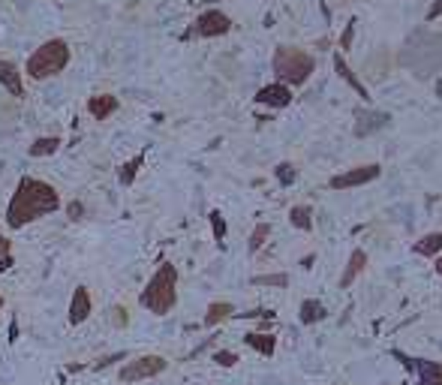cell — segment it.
I'll return each instance as SVG.
<instances>
[{
  "instance_id": "38",
  "label": "cell",
  "mask_w": 442,
  "mask_h": 385,
  "mask_svg": "<svg viewBox=\"0 0 442 385\" xmlns=\"http://www.w3.org/2000/svg\"><path fill=\"white\" fill-rule=\"evenodd\" d=\"M436 96H439V100H442V79L436 81Z\"/></svg>"
},
{
  "instance_id": "20",
  "label": "cell",
  "mask_w": 442,
  "mask_h": 385,
  "mask_svg": "<svg viewBox=\"0 0 442 385\" xmlns=\"http://www.w3.org/2000/svg\"><path fill=\"white\" fill-rule=\"evenodd\" d=\"M325 316H328V310H325L322 301H316V298L301 301V322L304 325H316V322H322Z\"/></svg>"
},
{
  "instance_id": "32",
  "label": "cell",
  "mask_w": 442,
  "mask_h": 385,
  "mask_svg": "<svg viewBox=\"0 0 442 385\" xmlns=\"http://www.w3.org/2000/svg\"><path fill=\"white\" fill-rule=\"evenodd\" d=\"M121 358H123V352H114V355H106V358H99V362H97L94 367H97V371H99V367H108V364H112V362H121Z\"/></svg>"
},
{
  "instance_id": "36",
  "label": "cell",
  "mask_w": 442,
  "mask_h": 385,
  "mask_svg": "<svg viewBox=\"0 0 442 385\" xmlns=\"http://www.w3.org/2000/svg\"><path fill=\"white\" fill-rule=\"evenodd\" d=\"M6 268H12V256H3V259H0V274H3Z\"/></svg>"
},
{
  "instance_id": "9",
  "label": "cell",
  "mask_w": 442,
  "mask_h": 385,
  "mask_svg": "<svg viewBox=\"0 0 442 385\" xmlns=\"http://www.w3.org/2000/svg\"><path fill=\"white\" fill-rule=\"evenodd\" d=\"M229 30H232V19L226 12H220V10H205L193 24V34L205 37V39L223 37V34H229Z\"/></svg>"
},
{
  "instance_id": "11",
  "label": "cell",
  "mask_w": 442,
  "mask_h": 385,
  "mask_svg": "<svg viewBox=\"0 0 442 385\" xmlns=\"http://www.w3.org/2000/svg\"><path fill=\"white\" fill-rule=\"evenodd\" d=\"M90 313H94V301H90L88 286H76L72 301H70V322L72 325H81V322H88Z\"/></svg>"
},
{
  "instance_id": "26",
  "label": "cell",
  "mask_w": 442,
  "mask_h": 385,
  "mask_svg": "<svg viewBox=\"0 0 442 385\" xmlns=\"http://www.w3.org/2000/svg\"><path fill=\"white\" fill-rule=\"evenodd\" d=\"M274 175H277L280 187H292V184H295V178H298V171H295V166H292V163H280Z\"/></svg>"
},
{
  "instance_id": "29",
  "label": "cell",
  "mask_w": 442,
  "mask_h": 385,
  "mask_svg": "<svg viewBox=\"0 0 442 385\" xmlns=\"http://www.w3.org/2000/svg\"><path fill=\"white\" fill-rule=\"evenodd\" d=\"M352 39H355V21H349L343 28V34H340V52H349V48H352Z\"/></svg>"
},
{
  "instance_id": "24",
  "label": "cell",
  "mask_w": 442,
  "mask_h": 385,
  "mask_svg": "<svg viewBox=\"0 0 442 385\" xmlns=\"http://www.w3.org/2000/svg\"><path fill=\"white\" fill-rule=\"evenodd\" d=\"M141 160H145V157H141V154H139V157H132L130 163H123V166H121L118 178H121V184H123V187H130L132 181H136V175H139V166H141Z\"/></svg>"
},
{
  "instance_id": "39",
  "label": "cell",
  "mask_w": 442,
  "mask_h": 385,
  "mask_svg": "<svg viewBox=\"0 0 442 385\" xmlns=\"http://www.w3.org/2000/svg\"><path fill=\"white\" fill-rule=\"evenodd\" d=\"M3 304H6V301H3V295H0V310H3Z\"/></svg>"
},
{
  "instance_id": "25",
  "label": "cell",
  "mask_w": 442,
  "mask_h": 385,
  "mask_svg": "<svg viewBox=\"0 0 442 385\" xmlns=\"http://www.w3.org/2000/svg\"><path fill=\"white\" fill-rule=\"evenodd\" d=\"M253 286H280V289H286L289 277L286 274H259V277H253Z\"/></svg>"
},
{
  "instance_id": "34",
  "label": "cell",
  "mask_w": 442,
  "mask_h": 385,
  "mask_svg": "<svg viewBox=\"0 0 442 385\" xmlns=\"http://www.w3.org/2000/svg\"><path fill=\"white\" fill-rule=\"evenodd\" d=\"M15 340H19V322L12 319L10 322V343H15Z\"/></svg>"
},
{
  "instance_id": "28",
  "label": "cell",
  "mask_w": 442,
  "mask_h": 385,
  "mask_svg": "<svg viewBox=\"0 0 442 385\" xmlns=\"http://www.w3.org/2000/svg\"><path fill=\"white\" fill-rule=\"evenodd\" d=\"M214 362L220 364V367H235L238 364V355H235V352H229V349H220V352H214Z\"/></svg>"
},
{
  "instance_id": "33",
  "label": "cell",
  "mask_w": 442,
  "mask_h": 385,
  "mask_svg": "<svg viewBox=\"0 0 442 385\" xmlns=\"http://www.w3.org/2000/svg\"><path fill=\"white\" fill-rule=\"evenodd\" d=\"M436 19H442V0H436L428 10V21H436Z\"/></svg>"
},
{
  "instance_id": "8",
  "label": "cell",
  "mask_w": 442,
  "mask_h": 385,
  "mask_svg": "<svg viewBox=\"0 0 442 385\" xmlns=\"http://www.w3.org/2000/svg\"><path fill=\"white\" fill-rule=\"evenodd\" d=\"M379 175H382L379 163H364V166H355V169H346L340 175H334L328 181V187L331 190H352V187H364V184L376 181Z\"/></svg>"
},
{
  "instance_id": "18",
  "label": "cell",
  "mask_w": 442,
  "mask_h": 385,
  "mask_svg": "<svg viewBox=\"0 0 442 385\" xmlns=\"http://www.w3.org/2000/svg\"><path fill=\"white\" fill-rule=\"evenodd\" d=\"M235 316V307L229 304V301H214L211 307H208V313H205V325L208 329H214V325H220V322H226V319Z\"/></svg>"
},
{
  "instance_id": "40",
  "label": "cell",
  "mask_w": 442,
  "mask_h": 385,
  "mask_svg": "<svg viewBox=\"0 0 442 385\" xmlns=\"http://www.w3.org/2000/svg\"><path fill=\"white\" fill-rule=\"evenodd\" d=\"M214 3H220V0H214Z\"/></svg>"
},
{
  "instance_id": "37",
  "label": "cell",
  "mask_w": 442,
  "mask_h": 385,
  "mask_svg": "<svg viewBox=\"0 0 442 385\" xmlns=\"http://www.w3.org/2000/svg\"><path fill=\"white\" fill-rule=\"evenodd\" d=\"M433 268H436V274H442V253L436 256V265H433Z\"/></svg>"
},
{
  "instance_id": "27",
  "label": "cell",
  "mask_w": 442,
  "mask_h": 385,
  "mask_svg": "<svg viewBox=\"0 0 442 385\" xmlns=\"http://www.w3.org/2000/svg\"><path fill=\"white\" fill-rule=\"evenodd\" d=\"M208 220H211V229H214V241L223 244V238H226V220H223V214L220 211H211Z\"/></svg>"
},
{
  "instance_id": "3",
  "label": "cell",
  "mask_w": 442,
  "mask_h": 385,
  "mask_svg": "<svg viewBox=\"0 0 442 385\" xmlns=\"http://www.w3.org/2000/svg\"><path fill=\"white\" fill-rule=\"evenodd\" d=\"M139 304L157 316L172 313V307L178 304V268L172 262H163L157 268V274L148 280V286L139 295Z\"/></svg>"
},
{
  "instance_id": "19",
  "label": "cell",
  "mask_w": 442,
  "mask_h": 385,
  "mask_svg": "<svg viewBox=\"0 0 442 385\" xmlns=\"http://www.w3.org/2000/svg\"><path fill=\"white\" fill-rule=\"evenodd\" d=\"M412 253H419V256H439L442 253V232H430V235H424L421 241H415Z\"/></svg>"
},
{
  "instance_id": "1",
  "label": "cell",
  "mask_w": 442,
  "mask_h": 385,
  "mask_svg": "<svg viewBox=\"0 0 442 385\" xmlns=\"http://www.w3.org/2000/svg\"><path fill=\"white\" fill-rule=\"evenodd\" d=\"M57 208H61V196L52 184L39 181V178H21L10 199V208H6V223L10 229H24L33 220L54 214Z\"/></svg>"
},
{
  "instance_id": "31",
  "label": "cell",
  "mask_w": 442,
  "mask_h": 385,
  "mask_svg": "<svg viewBox=\"0 0 442 385\" xmlns=\"http://www.w3.org/2000/svg\"><path fill=\"white\" fill-rule=\"evenodd\" d=\"M66 214H70V220H81V214H85V205H81V202H70Z\"/></svg>"
},
{
  "instance_id": "23",
  "label": "cell",
  "mask_w": 442,
  "mask_h": 385,
  "mask_svg": "<svg viewBox=\"0 0 442 385\" xmlns=\"http://www.w3.org/2000/svg\"><path fill=\"white\" fill-rule=\"evenodd\" d=\"M268 235H271V226L268 223H259L250 232V241H247V250L250 253H256V250H262L265 247V241H268Z\"/></svg>"
},
{
  "instance_id": "12",
  "label": "cell",
  "mask_w": 442,
  "mask_h": 385,
  "mask_svg": "<svg viewBox=\"0 0 442 385\" xmlns=\"http://www.w3.org/2000/svg\"><path fill=\"white\" fill-rule=\"evenodd\" d=\"M355 136H370L376 129H385L391 124V114L385 112H358L355 114Z\"/></svg>"
},
{
  "instance_id": "35",
  "label": "cell",
  "mask_w": 442,
  "mask_h": 385,
  "mask_svg": "<svg viewBox=\"0 0 442 385\" xmlns=\"http://www.w3.org/2000/svg\"><path fill=\"white\" fill-rule=\"evenodd\" d=\"M3 256H10V241L0 235V259H3Z\"/></svg>"
},
{
  "instance_id": "6",
  "label": "cell",
  "mask_w": 442,
  "mask_h": 385,
  "mask_svg": "<svg viewBox=\"0 0 442 385\" xmlns=\"http://www.w3.org/2000/svg\"><path fill=\"white\" fill-rule=\"evenodd\" d=\"M169 362H165L163 355H139L127 362L121 367V382H141V379H154V376H160Z\"/></svg>"
},
{
  "instance_id": "5",
  "label": "cell",
  "mask_w": 442,
  "mask_h": 385,
  "mask_svg": "<svg viewBox=\"0 0 442 385\" xmlns=\"http://www.w3.org/2000/svg\"><path fill=\"white\" fill-rule=\"evenodd\" d=\"M66 63H70V45L63 39H48L28 57V76L33 81H46L57 76V72H63Z\"/></svg>"
},
{
  "instance_id": "21",
  "label": "cell",
  "mask_w": 442,
  "mask_h": 385,
  "mask_svg": "<svg viewBox=\"0 0 442 385\" xmlns=\"http://www.w3.org/2000/svg\"><path fill=\"white\" fill-rule=\"evenodd\" d=\"M289 223L295 229H301V232H310L313 229V208L310 205H295V208L289 211Z\"/></svg>"
},
{
  "instance_id": "4",
  "label": "cell",
  "mask_w": 442,
  "mask_h": 385,
  "mask_svg": "<svg viewBox=\"0 0 442 385\" xmlns=\"http://www.w3.org/2000/svg\"><path fill=\"white\" fill-rule=\"evenodd\" d=\"M271 70H274L280 85L301 87L316 72V57L307 54L304 48H298V45H277V52L271 57Z\"/></svg>"
},
{
  "instance_id": "16",
  "label": "cell",
  "mask_w": 442,
  "mask_h": 385,
  "mask_svg": "<svg viewBox=\"0 0 442 385\" xmlns=\"http://www.w3.org/2000/svg\"><path fill=\"white\" fill-rule=\"evenodd\" d=\"M244 343L250 349L259 352V355H274V352H277V337L268 331H250V334H244Z\"/></svg>"
},
{
  "instance_id": "13",
  "label": "cell",
  "mask_w": 442,
  "mask_h": 385,
  "mask_svg": "<svg viewBox=\"0 0 442 385\" xmlns=\"http://www.w3.org/2000/svg\"><path fill=\"white\" fill-rule=\"evenodd\" d=\"M364 268H367V253L361 247H355L352 256H349V262H346V268H343V274H340V289H349Z\"/></svg>"
},
{
  "instance_id": "17",
  "label": "cell",
  "mask_w": 442,
  "mask_h": 385,
  "mask_svg": "<svg viewBox=\"0 0 442 385\" xmlns=\"http://www.w3.org/2000/svg\"><path fill=\"white\" fill-rule=\"evenodd\" d=\"M334 70L340 72V79H343L346 81V85H352V91L358 94V96H361V100H370V94H367V87L361 85V81H358V76H355V72L352 70H349V63L343 61V54H334Z\"/></svg>"
},
{
  "instance_id": "7",
  "label": "cell",
  "mask_w": 442,
  "mask_h": 385,
  "mask_svg": "<svg viewBox=\"0 0 442 385\" xmlns=\"http://www.w3.org/2000/svg\"><path fill=\"white\" fill-rule=\"evenodd\" d=\"M391 355H394L406 371L415 373L419 385H442V364L439 362H430V358H412V355H406V352H400V349H394Z\"/></svg>"
},
{
  "instance_id": "14",
  "label": "cell",
  "mask_w": 442,
  "mask_h": 385,
  "mask_svg": "<svg viewBox=\"0 0 442 385\" xmlns=\"http://www.w3.org/2000/svg\"><path fill=\"white\" fill-rule=\"evenodd\" d=\"M0 85H3V91L12 94V96H21V94H24L21 70L15 67L12 61H0Z\"/></svg>"
},
{
  "instance_id": "2",
  "label": "cell",
  "mask_w": 442,
  "mask_h": 385,
  "mask_svg": "<svg viewBox=\"0 0 442 385\" xmlns=\"http://www.w3.org/2000/svg\"><path fill=\"white\" fill-rule=\"evenodd\" d=\"M400 67L415 72L419 79H428L433 72L442 70V34L433 30H419L406 39V45L400 48Z\"/></svg>"
},
{
  "instance_id": "22",
  "label": "cell",
  "mask_w": 442,
  "mask_h": 385,
  "mask_svg": "<svg viewBox=\"0 0 442 385\" xmlns=\"http://www.w3.org/2000/svg\"><path fill=\"white\" fill-rule=\"evenodd\" d=\"M57 147H61V138L57 136H43V138H37V142L28 147V154L30 157H52Z\"/></svg>"
},
{
  "instance_id": "30",
  "label": "cell",
  "mask_w": 442,
  "mask_h": 385,
  "mask_svg": "<svg viewBox=\"0 0 442 385\" xmlns=\"http://www.w3.org/2000/svg\"><path fill=\"white\" fill-rule=\"evenodd\" d=\"M127 322H130L127 310H123V307H112V325H114V329H123Z\"/></svg>"
},
{
  "instance_id": "15",
  "label": "cell",
  "mask_w": 442,
  "mask_h": 385,
  "mask_svg": "<svg viewBox=\"0 0 442 385\" xmlns=\"http://www.w3.org/2000/svg\"><path fill=\"white\" fill-rule=\"evenodd\" d=\"M118 96L114 94H97V96H90L88 100V112L94 114L97 121H106V118H112L114 112H118Z\"/></svg>"
},
{
  "instance_id": "10",
  "label": "cell",
  "mask_w": 442,
  "mask_h": 385,
  "mask_svg": "<svg viewBox=\"0 0 442 385\" xmlns=\"http://www.w3.org/2000/svg\"><path fill=\"white\" fill-rule=\"evenodd\" d=\"M256 103L268 105V109H286V105L292 103V87L280 85V81L265 85V87H259V94H256Z\"/></svg>"
}]
</instances>
